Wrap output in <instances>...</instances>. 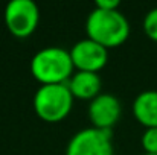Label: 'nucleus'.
Segmentation results:
<instances>
[{"mask_svg": "<svg viewBox=\"0 0 157 155\" xmlns=\"http://www.w3.org/2000/svg\"><path fill=\"white\" fill-rule=\"evenodd\" d=\"M70 58L73 67L82 72L98 73L108 61V49L102 44L93 41L92 38H82L70 47Z\"/></svg>", "mask_w": 157, "mask_h": 155, "instance_id": "nucleus-6", "label": "nucleus"}, {"mask_svg": "<svg viewBox=\"0 0 157 155\" xmlns=\"http://www.w3.org/2000/svg\"><path fill=\"white\" fill-rule=\"evenodd\" d=\"M87 37L107 49L121 46L130 37V23L119 11L93 8L86 20Z\"/></svg>", "mask_w": 157, "mask_h": 155, "instance_id": "nucleus-1", "label": "nucleus"}, {"mask_svg": "<svg viewBox=\"0 0 157 155\" xmlns=\"http://www.w3.org/2000/svg\"><path fill=\"white\" fill-rule=\"evenodd\" d=\"M133 114L145 128H157V90H145L134 98Z\"/></svg>", "mask_w": 157, "mask_h": 155, "instance_id": "nucleus-9", "label": "nucleus"}, {"mask_svg": "<svg viewBox=\"0 0 157 155\" xmlns=\"http://www.w3.org/2000/svg\"><path fill=\"white\" fill-rule=\"evenodd\" d=\"M34 111L44 122L56 123L67 117L73 106V96L67 84L40 85L34 94Z\"/></svg>", "mask_w": 157, "mask_h": 155, "instance_id": "nucleus-3", "label": "nucleus"}, {"mask_svg": "<svg viewBox=\"0 0 157 155\" xmlns=\"http://www.w3.org/2000/svg\"><path fill=\"white\" fill-rule=\"evenodd\" d=\"M140 143L145 154L157 155V128H145Z\"/></svg>", "mask_w": 157, "mask_h": 155, "instance_id": "nucleus-10", "label": "nucleus"}, {"mask_svg": "<svg viewBox=\"0 0 157 155\" xmlns=\"http://www.w3.org/2000/svg\"><path fill=\"white\" fill-rule=\"evenodd\" d=\"M40 21V9L34 0H11L5 8L8 31L17 38H28Z\"/></svg>", "mask_w": 157, "mask_h": 155, "instance_id": "nucleus-4", "label": "nucleus"}, {"mask_svg": "<svg viewBox=\"0 0 157 155\" xmlns=\"http://www.w3.org/2000/svg\"><path fill=\"white\" fill-rule=\"evenodd\" d=\"M66 84L73 99H79V101L95 99L96 96L101 94V88H102V79L99 73H95V72L76 70L73 72V75Z\"/></svg>", "mask_w": 157, "mask_h": 155, "instance_id": "nucleus-8", "label": "nucleus"}, {"mask_svg": "<svg viewBox=\"0 0 157 155\" xmlns=\"http://www.w3.org/2000/svg\"><path fill=\"white\" fill-rule=\"evenodd\" d=\"M121 113H122V106L119 99L110 93H101L99 96L92 99L87 109L92 126L99 129H108V131H111V128L117 123Z\"/></svg>", "mask_w": 157, "mask_h": 155, "instance_id": "nucleus-7", "label": "nucleus"}, {"mask_svg": "<svg viewBox=\"0 0 157 155\" xmlns=\"http://www.w3.org/2000/svg\"><path fill=\"white\" fill-rule=\"evenodd\" d=\"M119 0H96L95 2V8L99 9H107V11H113V9H119Z\"/></svg>", "mask_w": 157, "mask_h": 155, "instance_id": "nucleus-12", "label": "nucleus"}, {"mask_svg": "<svg viewBox=\"0 0 157 155\" xmlns=\"http://www.w3.org/2000/svg\"><path fill=\"white\" fill-rule=\"evenodd\" d=\"M113 134L108 129L84 128L73 134L66 146V155H113Z\"/></svg>", "mask_w": 157, "mask_h": 155, "instance_id": "nucleus-5", "label": "nucleus"}, {"mask_svg": "<svg viewBox=\"0 0 157 155\" xmlns=\"http://www.w3.org/2000/svg\"><path fill=\"white\" fill-rule=\"evenodd\" d=\"M144 155H150V154H144Z\"/></svg>", "mask_w": 157, "mask_h": 155, "instance_id": "nucleus-13", "label": "nucleus"}, {"mask_svg": "<svg viewBox=\"0 0 157 155\" xmlns=\"http://www.w3.org/2000/svg\"><path fill=\"white\" fill-rule=\"evenodd\" d=\"M144 31L147 37L157 43V8H153L144 17Z\"/></svg>", "mask_w": 157, "mask_h": 155, "instance_id": "nucleus-11", "label": "nucleus"}, {"mask_svg": "<svg viewBox=\"0 0 157 155\" xmlns=\"http://www.w3.org/2000/svg\"><path fill=\"white\" fill-rule=\"evenodd\" d=\"M73 62L69 50L49 46L37 52L31 59V73L41 84H66L73 75Z\"/></svg>", "mask_w": 157, "mask_h": 155, "instance_id": "nucleus-2", "label": "nucleus"}]
</instances>
